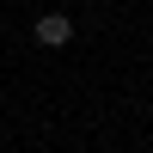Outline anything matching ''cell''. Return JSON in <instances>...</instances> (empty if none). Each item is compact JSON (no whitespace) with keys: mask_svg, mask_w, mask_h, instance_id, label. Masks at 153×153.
Wrapping results in <instances>:
<instances>
[{"mask_svg":"<svg viewBox=\"0 0 153 153\" xmlns=\"http://www.w3.org/2000/svg\"><path fill=\"white\" fill-rule=\"evenodd\" d=\"M68 37H74V19H68V12H43V19H37V43H43V49H61Z\"/></svg>","mask_w":153,"mask_h":153,"instance_id":"obj_1","label":"cell"}]
</instances>
